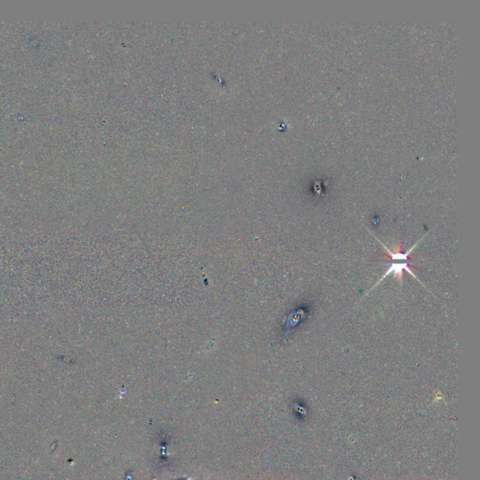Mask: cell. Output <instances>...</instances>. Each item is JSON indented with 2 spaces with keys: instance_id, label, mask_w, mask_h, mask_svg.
Segmentation results:
<instances>
[{
  "instance_id": "obj_1",
  "label": "cell",
  "mask_w": 480,
  "mask_h": 480,
  "mask_svg": "<svg viewBox=\"0 0 480 480\" xmlns=\"http://www.w3.org/2000/svg\"><path fill=\"white\" fill-rule=\"evenodd\" d=\"M405 269L406 270V271L409 272V274H411L413 277L417 278V277H416V275L414 274V272L411 270L410 266H409V265H408V263H407V262H403V263H395V264H391V265H390L389 268H388V271L386 272V274L383 276L382 278L379 280V282H378V283H377V284H376L375 285H374V286H373V287H372V288H371L370 290L373 289L375 286H377L378 284H380V283L382 282L383 279H385L386 277H388V275H390V274H394V275H395V277H396V278L399 279V282H401V279H402V271H403Z\"/></svg>"
}]
</instances>
